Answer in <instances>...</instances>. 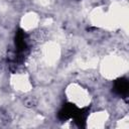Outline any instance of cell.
I'll list each match as a JSON object with an SVG mask.
<instances>
[{"mask_svg": "<svg viewBox=\"0 0 129 129\" xmlns=\"http://www.w3.org/2000/svg\"><path fill=\"white\" fill-rule=\"evenodd\" d=\"M79 108L73 104V103H67L64 104L61 109L59 110L58 114H57V117L60 121H67L69 119H72L75 117V115L77 114Z\"/></svg>", "mask_w": 129, "mask_h": 129, "instance_id": "1", "label": "cell"}, {"mask_svg": "<svg viewBox=\"0 0 129 129\" xmlns=\"http://www.w3.org/2000/svg\"><path fill=\"white\" fill-rule=\"evenodd\" d=\"M113 91L115 94L125 98L129 92V83L125 78H119L114 82Z\"/></svg>", "mask_w": 129, "mask_h": 129, "instance_id": "2", "label": "cell"}, {"mask_svg": "<svg viewBox=\"0 0 129 129\" xmlns=\"http://www.w3.org/2000/svg\"><path fill=\"white\" fill-rule=\"evenodd\" d=\"M15 46H16V50L18 53L24 52V50H26L27 48L26 35H25V32L21 28H19L15 34Z\"/></svg>", "mask_w": 129, "mask_h": 129, "instance_id": "3", "label": "cell"}, {"mask_svg": "<svg viewBox=\"0 0 129 129\" xmlns=\"http://www.w3.org/2000/svg\"><path fill=\"white\" fill-rule=\"evenodd\" d=\"M89 110L90 108L89 107H85V108H79L77 114L75 115V117L73 118L76 122V124L79 126V127H85L86 125V120H87V117L89 115Z\"/></svg>", "mask_w": 129, "mask_h": 129, "instance_id": "4", "label": "cell"}]
</instances>
